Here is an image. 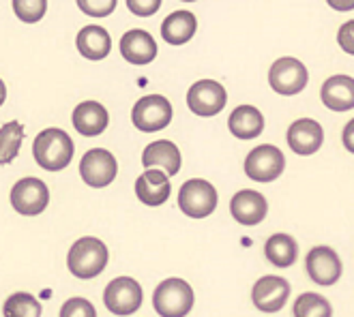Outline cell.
I'll return each instance as SVG.
<instances>
[{"mask_svg": "<svg viewBox=\"0 0 354 317\" xmlns=\"http://www.w3.org/2000/svg\"><path fill=\"white\" fill-rule=\"evenodd\" d=\"M73 140L56 126L44 129L32 142V157L46 172H62L73 159Z\"/></svg>", "mask_w": 354, "mask_h": 317, "instance_id": "1", "label": "cell"}, {"mask_svg": "<svg viewBox=\"0 0 354 317\" xmlns=\"http://www.w3.org/2000/svg\"><path fill=\"white\" fill-rule=\"evenodd\" d=\"M180 163L183 159H180L178 146L168 140H157L144 148V153H142V165L147 167V170L159 167V170L168 176H176L180 172Z\"/></svg>", "mask_w": 354, "mask_h": 317, "instance_id": "15", "label": "cell"}, {"mask_svg": "<svg viewBox=\"0 0 354 317\" xmlns=\"http://www.w3.org/2000/svg\"><path fill=\"white\" fill-rule=\"evenodd\" d=\"M161 7L159 0H127V9L140 17H149L153 13H157Z\"/></svg>", "mask_w": 354, "mask_h": 317, "instance_id": "31", "label": "cell"}, {"mask_svg": "<svg viewBox=\"0 0 354 317\" xmlns=\"http://www.w3.org/2000/svg\"><path fill=\"white\" fill-rule=\"evenodd\" d=\"M225 88L215 79H200L187 93V105L196 116L211 118L225 108Z\"/></svg>", "mask_w": 354, "mask_h": 317, "instance_id": "10", "label": "cell"}, {"mask_svg": "<svg viewBox=\"0 0 354 317\" xmlns=\"http://www.w3.org/2000/svg\"><path fill=\"white\" fill-rule=\"evenodd\" d=\"M196 30H198V19L189 11H174L161 24V37L170 46H183L187 41H192Z\"/></svg>", "mask_w": 354, "mask_h": 317, "instance_id": "21", "label": "cell"}, {"mask_svg": "<svg viewBox=\"0 0 354 317\" xmlns=\"http://www.w3.org/2000/svg\"><path fill=\"white\" fill-rule=\"evenodd\" d=\"M50 204V189L39 178H22L11 189V206L24 217L41 215Z\"/></svg>", "mask_w": 354, "mask_h": 317, "instance_id": "7", "label": "cell"}, {"mask_svg": "<svg viewBox=\"0 0 354 317\" xmlns=\"http://www.w3.org/2000/svg\"><path fill=\"white\" fill-rule=\"evenodd\" d=\"M120 54L122 58L131 62V65H149V62L155 60L157 56V44L155 39L147 32V30H140L133 28L129 32H124L120 39Z\"/></svg>", "mask_w": 354, "mask_h": 317, "instance_id": "17", "label": "cell"}, {"mask_svg": "<svg viewBox=\"0 0 354 317\" xmlns=\"http://www.w3.org/2000/svg\"><path fill=\"white\" fill-rule=\"evenodd\" d=\"M305 268L311 281L318 285H333L342 277V260L330 247H314L305 258Z\"/></svg>", "mask_w": 354, "mask_h": 317, "instance_id": "12", "label": "cell"}, {"mask_svg": "<svg viewBox=\"0 0 354 317\" xmlns=\"http://www.w3.org/2000/svg\"><path fill=\"white\" fill-rule=\"evenodd\" d=\"M133 126L144 133H155L172 122V103L161 95L142 97L131 112Z\"/></svg>", "mask_w": 354, "mask_h": 317, "instance_id": "5", "label": "cell"}, {"mask_svg": "<svg viewBox=\"0 0 354 317\" xmlns=\"http://www.w3.org/2000/svg\"><path fill=\"white\" fill-rule=\"evenodd\" d=\"M342 140H344V146L346 151L354 155V118L344 126V133H342Z\"/></svg>", "mask_w": 354, "mask_h": 317, "instance_id": "33", "label": "cell"}, {"mask_svg": "<svg viewBox=\"0 0 354 317\" xmlns=\"http://www.w3.org/2000/svg\"><path fill=\"white\" fill-rule=\"evenodd\" d=\"M286 170V157L277 146L262 144L245 159V174L256 182H273Z\"/></svg>", "mask_w": 354, "mask_h": 317, "instance_id": "6", "label": "cell"}, {"mask_svg": "<svg viewBox=\"0 0 354 317\" xmlns=\"http://www.w3.org/2000/svg\"><path fill=\"white\" fill-rule=\"evenodd\" d=\"M324 142V131L320 122L311 118H301L295 120L288 129V146L292 148V153L301 157H309L320 151V146Z\"/></svg>", "mask_w": 354, "mask_h": 317, "instance_id": "14", "label": "cell"}, {"mask_svg": "<svg viewBox=\"0 0 354 317\" xmlns=\"http://www.w3.org/2000/svg\"><path fill=\"white\" fill-rule=\"evenodd\" d=\"M337 44H339V48L346 54H352L354 56V19H350V22H346L339 28V32H337Z\"/></svg>", "mask_w": 354, "mask_h": 317, "instance_id": "32", "label": "cell"}, {"mask_svg": "<svg viewBox=\"0 0 354 317\" xmlns=\"http://www.w3.org/2000/svg\"><path fill=\"white\" fill-rule=\"evenodd\" d=\"M75 46H77V52L84 58L103 60L112 50V39L106 28L93 24V26H84L77 32Z\"/></svg>", "mask_w": 354, "mask_h": 317, "instance_id": "22", "label": "cell"}, {"mask_svg": "<svg viewBox=\"0 0 354 317\" xmlns=\"http://www.w3.org/2000/svg\"><path fill=\"white\" fill-rule=\"evenodd\" d=\"M172 191V184L168 174L161 170H147L136 180V195L142 204L147 206H161L168 202Z\"/></svg>", "mask_w": 354, "mask_h": 317, "instance_id": "19", "label": "cell"}, {"mask_svg": "<svg viewBox=\"0 0 354 317\" xmlns=\"http://www.w3.org/2000/svg\"><path fill=\"white\" fill-rule=\"evenodd\" d=\"M24 142V126L19 120H11L0 126V165H9L17 155Z\"/></svg>", "mask_w": 354, "mask_h": 317, "instance_id": "25", "label": "cell"}, {"mask_svg": "<svg viewBox=\"0 0 354 317\" xmlns=\"http://www.w3.org/2000/svg\"><path fill=\"white\" fill-rule=\"evenodd\" d=\"M5 99H7V86H5V81L0 79V105L5 103Z\"/></svg>", "mask_w": 354, "mask_h": 317, "instance_id": "35", "label": "cell"}, {"mask_svg": "<svg viewBox=\"0 0 354 317\" xmlns=\"http://www.w3.org/2000/svg\"><path fill=\"white\" fill-rule=\"evenodd\" d=\"M103 305L114 315H131L142 307V287L131 277H118L103 291Z\"/></svg>", "mask_w": 354, "mask_h": 317, "instance_id": "11", "label": "cell"}, {"mask_svg": "<svg viewBox=\"0 0 354 317\" xmlns=\"http://www.w3.org/2000/svg\"><path fill=\"white\" fill-rule=\"evenodd\" d=\"M290 296V283L283 277H275V274H268L256 281L252 289V300L256 309L264 313H277L283 309L286 300Z\"/></svg>", "mask_w": 354, "mask_h": 317, "instance_id": "13", "label": "cell"}, {"mask_svg": "<svg viewBox=\"0 0 354 317\" xmlns=\"http://www.w3.org/2000/svg\"><path fill=\"white\" fill-rule=\"evenodd\" d=\"M217 202H219L217 189L202 178L187 180L178 191V208L192 219H204L208 215H213Z\"/></svg>", "mask_w": 354, "mask_h": 317, "instance_id": "4", "label": "cell"}, {"mask_svg": "<svg viewBox=\"0 0 354 317\" xmlns=\"http://www.w3.org/2000/svg\"><path fill=\"white\" fill-rule=\"evenodd\" d=\"M108 247L99 238L84 236L71 244L67 256V268L77 279H95L108 266Z\"/></svg>", "mask_w": 354, "mask_h": 317, "instance_id": "2", "label": "cell"}, {"mask_svg": "<svg viewBox=\"0 0 354 317\" xmlns=\"http://www.w3.org/2000/svg\"><path fill=\"white\" fill-rule=\"evenodd\" d=\"M295 317H333V309L324 296L305 291L295 302Z\"/></svg>", "mask_w": 354, "mask_h": 317, "instance_id": "27", "label": "cell"}, {"mask_svg": "<svg viewBox=\"0 0 354 317\" xmlns=\"http://www.w3.org/2000/svg\"><path fill=\"white\" fill-rule=\"evenodd\" d=\"M264 256L277 268L292 266L299 258V244L288 234H273L264 244Z\"/></svg>", "mask_w": 354, "mask_h": 317, "instance_id": "24", "label": "cell"}, {"mask_svg": "<svg viewBox=\"0 0 354 317\" xmlns=\"http://www.w3.org/2000/svg\"><path fill=\"white\" fill-rule=\"evenodd\" d=\"M60 317H97V311L86 298H69L60 307Z\"/></svg>", "mask_w": 354, "mask_h": 317, "instance_id": "29", "label": "cell"}, {"mask_svg": "<svg viewBox=\"0 0 354 317\" xmlns=\"http://www.w3.org/2000/svg\"><path fill=\"white\" fill-rule=\"evenodd\" d=\"M194 289L183 279H165L153 294V307L161 317H185L194 307Z\"/></svg>", "mask_w": 354, "mask_h": 317, "instance_id": "3", "label": "cell"}, {"mask_svg": "<svg viewBox=\"0 0 354 317\" xmlns=\"http://www.w3.org/2000/svg\"><path fill=\"white\" fill-rule=\"evenodd\" d=\"M118 174V163L112 153L106 148H93L80 161V176L88 186L103 189L110 182H114Z\"/></svg>", "mask_w": 354, "mask_h": 317, "instance_id": "9", "label": "cell"}, {"mask_svg": "<svg viewBox=\"0 0 354 317\" xmlns=\"http://www.w3.org/2000/svg\"><path fill=\"white\" fill-rule=\"evenodd\" d=\"M73 126L80 135L84 137H97L103 131L108 129V122H110V114L108 110L103 108L101 103L97 101H84L80 103L77 108L73 110Z\"/></svg>", "mask_w": 354, "mask_h": 317, "instance_id": "18", "label": "cell"}, {"mask_svg": "<svg viewBox=\"0 0 354 317\" xmlns=\"http://www.w3.org/2000/svg\"><path fill=\"white\" fill-rule=\"evenodd\" d=\"M5 317H41V302L28 291H15L3 305Z\"/></svg>", "mask_w": 354, "mask_h": 317, "instance_id": "26", "label": "cell"}, {"mask_svg": "<svg viewBox=\"0 0 354 317\" xmlns=\"http://www.w3.org/2000/svg\"><path fill=\"white\" fill-rule=\"evenodd\" d=\"M77 7L91 17H106L116 9V0H77Z\"/></svg>", "mask_w": 354, "mask_h": 317, "instance_id": "30", "label": "cell"}, {"mask_svg": "<svg viewBox=\"0 0 354 317\" xmlns=\"http://www.w3.org/2000/svg\"><path fill=\"white\" fill-rule=\"evenodd\" d=\"M230 213L241 225H258L268 213V204L262 193L245 189V191L234 193V198L230 200Z\"/></svg>", "mask_w": 354, "mask_h": 317, "instance_id": "16", "label": "cell"}, {"mask_svg": "<svg viewBox=\"0 0 354 317\" xmlns=\"http://www.w3.org/2000/svg\"><path fill=\"white\" fill-rule=\"evenodd\" d=\"M333 9H337V11H348V9H354V0H352V3H348V5H339V3H333V0H330V3H328Z\"/></svg>", "mask_w": 354, "mask_h": 317, "instance_id": "34", "label": "cell"}, {"mask_svg": "<svg viewBox=\"0 0 354 317\" xmlns=\"http://www.w3.org/2000/svg\"><path fill=\"white\" fill-rule=\"evenodd\" d=\"M227 126L239 140H254L264 131V116L254 105H239L227 118Z\"/></svg>", "mask_w": 354, "mask_h": 317, "instance_id": "23", "label": "cell"}, {"mask_svg": "<svg viewBox=\"0 0 354 317\" xmlns=\"http://www.w3.org/2000/svg\"><path fill=\"white\" fill-rule=\"evenodd\" d=\"M322 103L333 112H348L354 108V77L333 75L322 84Z\"/></svg>", "mask_w": 354, "mask_h": 317, "instance_id": "20", "label": "cell"}, {"mask_svg": "<svg viewBox=\"0 0 354 317\" xmlns=\"http://www.w3.org/2000/svg\"><path fill=\"white\" fill-rule=\"evenodd\" d=\"M307 79H309L307 67L301 60L290 58V56L275 60L273 67H270V71H268L270 88L279 95H286V97L299 95L307 86Z\"/></svg>", "mask_w": 354, "mask_h": 317, "instance_id": "8", "label": "cell"}, {"mask_svg": "<svg viewBox=\"0 0 354 317\" xmlns=\"http://www.w3.org/2000/svg\"><path fill=\"white\" fill-rule=\"evenodd\" d=\"M13 11L15 15L26 24H35L48 11L46 0H13Z\"/></svg>", "mask_w": 354, "mask_h": 317, "instance_id": "28", "label": "cell"}]
</instances>
